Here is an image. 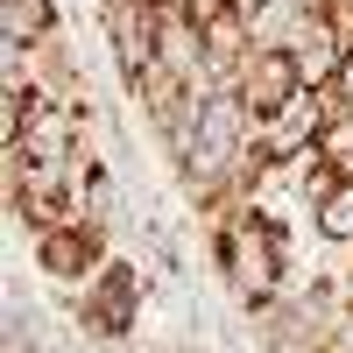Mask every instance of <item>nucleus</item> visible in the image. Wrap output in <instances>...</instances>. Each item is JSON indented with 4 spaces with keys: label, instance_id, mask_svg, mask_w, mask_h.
Listing matches in <instances>:
<instances>
[{
    "label": "nucleus",
    "instance_id": "nucleus-1",
    "mask_svg": "<svg viewBox=\"0 0 353 353\" xmlns=\"http://www.w3.org/2000/svg\"><path fill=\"white\" fill-rule=\"evenodd\" d=\"M205 254H212V269L226 283V297L241 311H269L283 304L290 290H297V261H290V226L276 205H233V212H219L212 226H205Z\"/></svg>",
    "mask_w": 353,
    "mask_h": 353
},
{
    "label": "nucleus",
    "instance_id": "nucleus-2",
    "mask_svg": "<svg viewBox=\"0 0 353 353\" xmlns=\"http://www.w3.org/2000/svg\"><path fill=\"white\" fill-rule=\"evenodd\" d=\"M141 311H149V269L128 261V254H113L106 269L71 297V318H78V332L92 339V353L128 346V339L141 332Z\"/></svg>",
    "mask_w": 353,
    "mask_h": 353
},
{
    "label": "nucleus",
    "instance_id": "nucleus-3",
    "mask_svg": "<svg viewBox=\"0 0 353 353\" xmlns=\"http://www.w3.org/2000/svg\"><path fill=\"white\" fill-rule=\"evenodd\" d=\"M106 261H113V233L99 219H64V226L36 233V276L57 283V290H71V297L106 269Z\"/></svg>",
    "mask_w": 353,
    "mask_h": 353
},
{
    "label": "nucleus",
    "instance_id": "nucleus-4",
    "mask_svg": "<svg viewBox=\"0 0 353 353\" xmlns=\"http://www.w3.org/2000/svg\"><path fill=\"white\" fill-rule=\"evenodd\" d=\"M99 36H106L113 78L128 92L134 78L156 71V0H99Z\"/></svg>",
    "mask_w": 353,
    "mask_h": 353
},
{
    "label": "nucleus",
    "instance_id": "nucleus-5",
    "mask_svg": "<svg viewBox=\"0 0 353 353\" xmlns=\"http://www.w3.org/2000/svg\"><path fill=\"white\" fill-rule=\"evenodd\" d=\"M325 121H332V99L325 92H297L276 121H261L254 128V149H261V163H269L276 176L290 170V163H304V156H318V141H325Z\"/></svg>",
    "mask_w": 353,
    "mask_h": 353
},
{
    "label": "nucleus",
    "instance_id": "nucleus-6",
    "mask_svg": "<svg viewBox=\"0 0 353 353\" xmlns=\"http://www.w3.org/2000/svg\"><path fill=\"white\" fill-rule=\"evenodd\" d=\"M226 92L241 99V113L261 128V121H276V113L304 92V78H297V64H290V50H248V64L233 71Z\"/></svg>",
    "mask_w": 353,
    "mask_h": 353
},
{
    "label": "nucleus",
    "instance_id": "nucleus-7",
    "mask_svg": "<svg viewBox=\"0 0 353 353\" xmlns=\"http://www.w3.org/2000/svg\"><path fill=\"white\" fill-rule=\"evenodd\" d=\"M311 233H318V248H325L332 261L353 254V176H339V184L311 205Z\"/></svg>",
    "mask_w": 353,
    "mask_h": 353
},
{
    "label": "nucleus",
    "instance_id": "nucleus-8",
    "mask_svg": "<svg viewBox=\"0 0 353 353\" xmlns=\"http://www.w3.org/2000/svg\"><path fill=\"white\" fill-rule=\"evenodd\" d=\"M64 14L57 0H0V43H50Z\"/></svg>",
    "mask_w": 353,
    "mask_h": 353
},
{
    "label": "nucleus",
    "instance_id": "nucleus-9",
    "mask_svg": "<svg viewBox=\"0 0 353 353\" xmlns=\"http://www.w3.org/2000/svg\"><path fill=\"white\" fill-rule=\"evenodd\" d=\"M325 99H332V92H325ZM318 149L353 176V99H332V121H325V141H318Z\"/></svg>",
    "mask_w": 353,
    "mask_h": 353
}]
</instances>
